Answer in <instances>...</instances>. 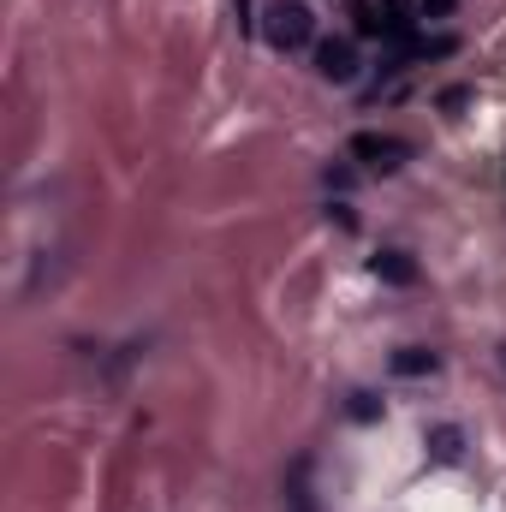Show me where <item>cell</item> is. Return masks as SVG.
Wrapping results in <instances>:
<instances>
[{"label":"cell","instance_id":"1","mask_svg":"<svg viewBox=\"0 0 506 512\" xmlns=\"http://www.w3.org/2000/svg\"><path fill=\"white\" fill-rule=\"evenodd\" d=\"M262 36H268L280 54H298V48H310V36H316V12H310L304 0H274V6L262 12Z\"/></svg>","mask_w":506,"mask_h":512},{"label":"cell","instance_id":"2","mask_svg":"<svg viewBox=\"0 0 506 512\" xmlns=\"http://www.w3.org/2000/svg\"><path fill=\"white\" fill-rule=\"evenodd\" d=\"M352 161H364V167H376V173H399V167L411 161V143H405V137H387V131H358V137H352Z\"/></svg>","mask_w":506,"mask_h":512},{"label":"cell","instance_id":"3","mask_svg":"<svg viewBox=\"0 0 506 512\" xmlns=\"http://www.w3.org/2000/svg\"><path fill=\"white\" fill-rule=\"evenodd\" d=\"M316 72H322L328 84H352V78H358V48H352V42H322V48H316Z\"/></svg>","mask_w":506,"mask_h":512},{"label":"cell","instance_id":"4","mask_svg":"<svg viewBox=\"0 0 506 512\" xmlns=\"http://www.w3.org/2000/svg\"><path fill=\"white\" fill-rule=\"evenodd\" d=\"M435 370H441V358L429 346H399L393 352V376H435Z\"/></svg>","mask_w":506,"mask_h":512},{"label":"cell","instance_id":"5","mask_svg":"<svg viewBox=\"0 0 506 512\" xmlns=\"http://www.w3.org/2000/svg\"><path fill=\"white\" fill-rule=\"evenodd\" d=\"M429 459H435V465H459V459H465V435H459L453 423L429 429Z\"/></svg>","mask_w":506,"mask_h":512},{"label":"cell","instance_id":"6","mask_svg":"<svg viewBox=\"0 0 506 512\" xmlns=\"http://www.w3.org/2000/svg\"><path fill=\"white\" fill-rule=\"evenodd\" d=\"M370 268H376V280H387V286H411V280H417V262L405 251H381Z\"/></svg>","mask_w":506,"mask_h":512},{"label":"cell","instance_id":"7","mask_svg":"<svg viewBox=\"0 0 506 512\" xmlns=\"http://www.w3.org/2000/svg\"><path fill=\"white\" fill-rule=\"evenodd\" d=\"M352 18H358V36H387L393 30V18H381L370 0H352Z\"/></svg>","mask_w":506,"mask_h":512},{"label":"cell","instance_id":"8","mask_svg":"<svg viewBox=\"0 0 506 512\" xmlns=\"http://www.w3.org/2000/svg\"><path fill=\"white\" fill-rule=\"evenodd\" d=\"M346 417H352V423H376V417H381V399H376V393H352Z\"/></svg>","mask_w":506,"mask_h":512},{"label":"cell","instance_id":"9","mask_svg":"<svg viewBox=\"0 0 506 512\" xmlns=\"http://www.w3.org/2000/svg\"><path fill=\"white\" fill-rule=\"evenodd\" d=\"M441 12H453V0H423V12H417V18H441Z\"/></svg>","mask_w":506,"mask_h":512},{"label":"cell","instance_id":"10","mask_svg":"<svg viewBox=\"0 0 506 512\" xmlns=\"http://www.w3.org/2000/svg\"><path fill=\"white\" fill-rule=\"evenodd\" d=\"M501 364H506V346H501Z\"/></svg>","mask_w":506,"mask_h":512}]
</instances>
